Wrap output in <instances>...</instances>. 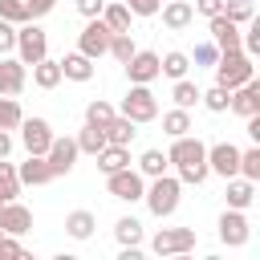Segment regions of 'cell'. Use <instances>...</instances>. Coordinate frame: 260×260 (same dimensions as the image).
<instances>
[{
  "mask_svg": "<svg viewBox=\"0 0 260 260\" xmlns=\"http://www.w3.org/2000/svg\"><path fill=\"white\" fill-rule=\"evenodd\" d=\"M167 162H175V167H179V183H191V187H199V183L211 175V171H207V146H203L195 134L171 138Z\"/></svg>",
  "mask_w": 260,
  "mask_h": 260,
  "instance_id": "obj_1",
  "label": "cell"
},
{
  "mask_svg": "<svg viewBox=\"0 0 260 260\" xmlns=\"http://www.w3.org/2000/svg\"><path fill=\"white\" fill-rule=\"evenodd\" d=\"M142 199H146L150 215H158V219L175 215V211H179V199H183V183H179V175H167V171L154 175L150 187L142 191Z\"/></svg>",
  "mask_w": 260,
  "mask_h": 260,
  "instance_id": "obj_2",
  "label": "cell"
},
{
  "mask_svg": "<svg viewBox=\"0 0 260 260\" xmlns=\"http://www.w3.org/2000/svg\"><path fill=\"white\" fill-rule=\"evenodd\" d=\"M211 69H215V85H223V89H236V85H244L248 77H256V61H252L244 49L219 53Z\"/></svg>",
  "mask_w": 260,
  "mask_h": 260,
  "instance_id": "obj_3",
  "label": "cell"
},
{
  "mask_svg": "<svg viewBox=\"0 0 260 260\" xmlns=\"http://www.w3.org/2000/svg\"><path fill=\"white\" fill-rule=\"evenodd\" d=\"M195 244H199L195 228H162L150 240V252L154 256H187V252H195Z\"/></svg>",
  "mask_w": 260,
  "mask_h": 260,
  "instance_id": "obj_4",
  "label": "cell"
},
{
  "mask_svg": "<svg viewBox=\"0 0 260 260\" xmlns=\"http://www.w3.org/2000/svg\"><path fill=\"white\" fill-rule=\"evenodd\" d=\"M16 57H20L24 65H37L41 57H49V37H45V28H37L32 20L16 24Z\"/></svg>",
  "mask_w": 260,
  "mask_h": 260,
  "instance_id": "obj_5",
  "label": "cell"
},
{
  "mask_svg": "<svg viewBox=\"0 0 260 260\" xmlns=\"http://www.w3.org/2000/svg\"><path fill=\"white\" fill-rule=\"evenodd\" d=\"M122 114L138 126V122H154L158 118V98L150 93V85H130V93L122 98Z\"/></svg>",
  "mask_w": 260,
  "mask_h": 260,
  "instance_id": "obj_6",
  "label": "cell"
},
{
  "mask_svg": "<svg viewBox=\"0 0 260 260\" xmlns=\"http://www.w3.org/2000/svg\"><path fill=\"white\" fill-rule=\"evenodd\" d=\"M110 24L102 20V16H89L85 20V28H81V37H77V53H85L89 61H98V57H106V49H110Z\"/></svg>",
  "mask_w": 260,
  "mask_h": 260,
  "instance_id": "obj_7",
  "label": "cell"
},
{
  "mask_svg": "<svg viewBox=\"0 0 260 260\" xmlns=\"http://www.w3.org/2000/svg\"><path fill=\"white\" fill-rule=\"evenodd\" d=\"M106 191H110L114 199H122V203H138L142 191H146V179H142L134 167H122V171L106 175Z\"/></svg>",
  "mask_w": 260,
  "mask_h": 260,
  "instance_id": "obj_8",
  "label": "cell"
},
{
  "mask_svg": "<svg viewBox=\"0 0 260 260\" xmlns=\"http://www.w3.org/2000/svg\"><path fill=\"white\" fill-rule=\"evenodd\" d=\"M207 171L219 175V179L240 175V146H236V142H215V146H207Z\"/></svg>",
  "mask_w": 260,
  "mask_h": 260,
  "instance_id": "obj_9",
  "label": "cell"
},
{
  "mask_svg": "<svg viewBox=\"0 0 260 260\" xmlns=\"http://www.w3.org/2000/svg\"><path fill=\"white\" fill-rule=\"evenodd\" d=\"M248 236H252L248 215H244V211H236V207H228V211L219 215V244H228V248H244V244H248Z\"/></svg>",
  "mask_w": 260,
  "mask_h": 260,
  "instance_id": "obj_10",
  "label": "cell"
},
{
  "mask_svg": "<svg viewBox=\"0 0 260 260\" xmlns=\"http://www.w3.org/2000/svg\"><path fill=\"white\" fill-rule=\"evenodd\" d=\"M16 130H20V142H24L28 154H45L49 142H53V126H49L45 118H20Z\"/></svg>",
  "mask_w": 260,
  "mask_h": 260,
  "instance_id": "obj_11",
  "label": "cell"
},
{
  "mask_svg": "<svg viewBox=\"0 0 260 260\" xmlns=\"http://www.w3.org/2000/svg\"><path fill=\"white\" fill-rule=\"evenodd\" d=\"M45 162H49L53 179L69 175V171H73V162H77V142H73V138H57V134H53V142H49V150H45Z\"/></svg>",
  "mask_w": 260,
  "mask_h": 260,
  "instance_id": "obj_12",
  "label": "cell"
},
{
  "mask_svg": "<svg viewBox=\"0 0 260 260\" xmlns=\"http://www.w3.org/2000/svg\"><path fill=\"white\" fill-rule=\"evenodd\" d=\"M126 77H130V85H150L158 77V53L154 49H134V57L126 61Z\"/></svg>",
  "mask_w": 260,
  "mask_h": 260,
  "instance_id": "obj_13",
  "label": "cell"
},
{
  "mask_svg": "<svg viewBox=\"0 0 260 260\" xmlns=\"http://www.w3.org/2000/svg\"><path fill=\"white\" fill-rule=\"evenodd\" d=\"M207 28H211V41H215V49H219V53H232V49H240V37H244V28H240L236 20H228L223 12L207 16Z\"/></svg>",
  "mask_w": 260,
  "mask_h": 260,
  "instance_id": "obj_14",
  "label": "cell"
},
{
  "mask_svg": "<svg viewBox=\"0 0 260 260\" xmlns=\"http://www.w3.org/2000/svg\"><path fill=\"white\" fill-rule=\"evenodd\" d=\"M228 110H232V114H240V118L260 114V81H256V77H248L244 85H236V89H232V98H228Z\"/></svg>",
  "mask_w": 260,
  "mask_h": 260,
  "instance_id": "obj_15",
  "label": "cell"
},
{
  "mask_svg": "<svg viewBox=\"0 0 260 260\" xmlns=\"http://www.w3.org/2000/svg\"><path fill=\"white\" fill-rule=\"evenodd\" d=\"M24 81H28V65L20 57H4L0 61V93L4 98H16L24 89Z\"/></svg>",
  "mask_w": 260,
  "mask_h": 260,
  "instance_id": "obj_16",
  "label": "cell"
},
{
  "mask_svg": "<svg viewBox=\"0 0 260 260\" xmlns=\"http://www.w3.org/2000/svg\"><path fill=\"white\" fill-rule=\"evenodd\" d=\"M28 228H32V211H28L24 203H16V199L0 203V232H8V236H24Z\"/></svg>",
  "mask_w": 260,
  "mask_h": 260,
  "instance_id": "obj_17",
  "label": "cell"
},
{
  "mask_svg": "<svg viewBox=\"0 0 260 260\" xmlns=\"http://www.w3.org/2000/svg\"><path fill=\"white\" fill-rule=\"evenodd\" d=\"M16 175H20V187H41V183H53V171H49L45 154H28V158L16 167Z\"/></svg>",
  "mask_w": 260,
  "mask_h": 260,
  "instance_id": "obj_18",
  "label": "cell"
},
{
  "mask_svg": "<svg viewBox=\"0 0 260 260\" xmlns=\"http://www.w3.org/2000/svg\"><path fill=\"white\" fill-rule=\"evenodd\" d=\"M158 12H162V24H167L171 32H183V28L195 20V8H191L187 0H162Z\"/></svg>",
  "mask_w": 260,
  "mask_h": 260,
  "instance_id": "obj_19",
  "label": "cell"
},
{
  "mask_svg": "<svg viewBox=\"0 0 260 260\" xmlns=\"http://www.w3.org/2000/svg\"><path fill=\"white\" fill-rule=\"evenodd\" d=\"M252 199H256V183H252V179H244V175H232V179H228V207L248 211V207H252Z\"/></svg>",
  "mask_w": 260,
  "mask_h": 260,
  "instance_id": "obj_20",
  "label": "cell"
},
{
  "mask_svg": "<svg viewBox=\"0 0 260 260\" xmlns=\"http://www.w3.org/2000/svg\"><path fill=\"white\" fill-rule=\"evenodd\" d=\"M93 158H98V171H102V175H114V171L130 167V146H114V142H106Z\"/></svg>",
  "mask_w": 260,
  "mask_h": 260,
  "instance_id": "obj_21",
  "label": "cell"
},
{
  "mask_svg": "<svg viewBox=\"0 0 260 260\" xmlns=\"http://www.w3.org/2000/svg\"><path fill=\"white\" fill-rule=\"evenodd\" d=\"M57 65H61V77H69V81H89L93 77V61L85 53H65Z\"/></svg>",
  "mask_w": 260,
  "mask_h": 260,
  "instance_id": "obj_22",
  "label": "cell"
},
{
  "mask_svg": "<svg viewBox=\"0 0 260 260\" xmlns=\"http://www.w3.org/2000/svg\"><path fill=\"white\" fill-rule=\"evenodd\" d=\"M93 228H98V215L85 211V207H77V211L65 215V236H73V240H89Z\"/></svg>",
  "mask_w": 260,
  "mask_h": 260,
  "instance_id": "obj_23",
  "label": "cell"
},
{
  "mask_svg": "<svg viewBox=\"0 0 260 260\" xmlns=\"http://www.w3.org/2000/svg\"><path fill=\"white\" fill-rule=\"evenodd\" d=\"M102 130H106V142H114V146H130V142H134V134H138V130H134V122H130L126 114H114Z\"/></svg>",
  "mask_w": 260,
  "mask_h": 260,
  "instance_id": "obj_24",
  "label": "cell"
},
{
  "mask_svg": "<svg viewBox=\"0 0 260 260\" xmlns=\"http://www.w3.org/2000/svg\"><path fill=\"white\" fill-rule=\"evenodd\" d=\"M187 69H191V57H187V53H179V49H171V53H162V57H158V77L179 81V77H187Z\"/></svg>",
  "mask_w": 260,
  "mask_h": 260,
  "instance_id": "obj_25",
  "label": "cell"
},
{
  "mask_svg": "<svg viewBox=\"0 0 260 260\" xmlns=\"http://www.w3.org/2000/svg\"><path fill=\"white\" fill-rule=\"evenodd\" d=\"M32 85H37V89H57V85H61V65H57L53 57H41V61L32 65Z\"/></svg>",
  "mask_w": 260,
  "mask_h": 260,
  "instance_id": "obj_26",
  "label": "cell"
},
{
  "mask_svg": "<svg viewBox=\"0 0 260 260\" xmlns=\"http://www.w3.org/2000/svg\"><path fill=\"white\" fill-rule=\"evenodd\" d=\"M73 142H77V154H98V150L106 146V130H102V126H93V122H85V126L77 130V138H73Z\"/></svg>",
  "mask_w": 260,
  "mask_h": 260,
  "instance_id": "obj_27",
  "label": "cell"
},
{
  "mask_svg": "<svg viewBox=\"0 0 260 260\" xmlns=\"http://www.w3.org/2000/svg\"><path fill=\"white\" fill-rule=\"evenodd\" d=\"M102 20L110 24V32H130V8H126L122 0H106Z\"/></svg>",
  "mask_w": 260,
  "mask_h": 260,
  "instance_id": "obj_28",
  "label": "cell"
},
{
  "mask_svg": "<svg viewBox=\"0 0 260 260\" xmlns=\"http://www.w3.org/2000/svg\"><path fill=\"white\" fill-rule=\"evenodd\" d=\"M114 240H118L122 248H138V244H142V223H138L134 215H122V219L114 223Z\"/></svg>",
  "mask_w": 260,
  "mask_h": 260,
  "instance_id": "obj_29",
  "label": "cell"
},
{
  "mask_svg": "<svg viewBox=\"0 0 260 260\" xmlns=\"http://www.w3.org/2000/svg\"><path fill=\"white\" fill-rule=\"evenodd\" d=\"M162 134L167 138H179V134H191V110H167L162 114Z\"/></svg>",
  "mask_w": 260,
  "mask_h": 260,
  "instance_id": "obj_30",
  "label": "cell"
},
{
  "mask_svg": "<svg viewBox=\"0 0 260 260\" xmlns=\"http://www.w3.org/2000/svg\"><path fill=\"white\" fill-rule=\"evenodd\" d=\"M199 93H203V89H199L195 81L179 77V81H175V89H171V102H175L179 110H191V106H199Z\"/></svg>",
  "mask_w": 260,
  "mask_h": 260,
  "instance_id": "obj_31",
  "label": "cell"
},
{
  "mask_svg": "<svg viewBox=\"0 0 260 260\" xmlns=\"http://www.w3.org/2000/svg\"><path fill=\"white\" fill-rule=\"evenodd\" d=\"M16 195H20V175H16V167L8 158H0V203H8Z\"/></svg>",
  "mask_w": 260,
  "mask_h": 260,
  "instance_id": "obj_32",
  "label": "cell"
},
{
  "mask_svg": "<svg viewBox=\"0 0 260 260\" xmlns=\"http://www.w3.org/2000/svg\"><path fill=\"white\" fill-rule=\"evenodd\" d=\"M171 162H167V154L162 150H142V158H138V175L142 179H154V175H162Z\"/></svg>",
  "mask_w": 260,
  "mask_h": 260,
  "instance_id": "obj_33",
  "label": "cell"
},
{
  "mask_svg": "<svg viewBox=\"0 0 260 260\" xmlns=\"http://www.w3.org/2000/svg\"><path fill=\"white\" fill-rule=\"evenodd\" d=\"M134 49H138V45H134V37H130V32H114V37H110V49H106V53H110L114 61H122V65H126V61L134 57Z\"/></svg>",
  "mask_w": 260,
  "mask_h": 260,
  "instance_id": "obj_34",
  "label": "cell"
},
{
  "mask_svg": "<svg viewBox=\"0 0 260 260\" xmlns=\"http://www.w3.org/2000/svg\"><path fill=\"white\" fill-rule=\"evenodd\" d=\"M20 118H24L20 102H16V98H4V93H0V130H16V126H20Z\"/></svg>",
  "mask_w": 260,
  "mask_h": 260,
  "instance_id": "obj_35",
  "label": "cell"
},
{
  "mask_svg": "<svg viewBox=\"0 0 260 260\" xmlns=\"http://www.w3.org/2000/svg\"><path fill=\"white\" fill-rule=\"evenodd\" d=\"M114 114H118V110H114V106H110L106 98H93V102L85 106V122H93V126H106V122H110Z\"/></svg>",
  "mask_w": 260,
  "mask_h": 260,
  "instance_id": "obj_36",
  "label": "cell"
},
{
  "mask_svg": "<svg viewBox=\"0 0 260 260\" xmlns=\"http://www.w3.org/2000/svg\"><path fill=\"white\" fill-rule=\"evenodd\" d=\"M240 175H244V179H252V183H260V146L240 150Z\"/></svg>",
  "mask_w": 260,
  "mask_h": 260,
  "instance_id": "obj_37",
  "label": "cell"
},
{
  "mask_svg": "<svg viewBox=\"0 0 260 260\" xmlns=\"http://www.w3.org/2000/svg\"><path fill=\"white\" fill-rule=\"evenodd\" d=\"M228 98H232V89H223V85H211L207 93H199V102H203L211 114H223V110H228Z\"/></svg>",
  "mask_w": 260,
  "mask_h": 260,
  "instance_id": "obj_38",
  "label": "cell"
},
{
  "mask_svg": "<svg viewBox=\"0 0 260 260\" xmlns=\"http://www.w3.org/2000/svg\"><path fill=\"white\" fill-rule=\"evenodd\" d=\"M223 16L236 20V24H248L252 20V0H223Z\"/></svg>",
  "mask_w": 260,
  "mask_h": 260,
  "instance_id": "obj_39",
  "label": "cell"
},
{
  "mask_svg": "<svg viewBox=\"0 0 260 260\" xmlns=\"http://www.w3.org/2000/svg\"><path fill=\"white\" fill-rule=\"evenodd\" d=\"M187 57H191V65L211 69V65H215V57H219V49H215V41H203V45H195V53H187Z\"/></svg>",
  "mask_w": 260,
  "mask_h": 260,
  "instance_id": "obj_40",
  "label": "cell"
},
{
  "mask_svg": "<svg viewBox=\"0 0 260 260\" xmlns=\"http://www.w3.org/2000/svg\"><path fill=\"white\" fill-rule=\"evenodd\" d=\"M0 20H8V24H24V20H28L24 0H0Z\"/></svg>",
  "mask_w": 260,
  "mask_h": 260,
  "instance_id": "obj_41",
  "label": "cell"
},
{
  "mask_svg": "<svg viewBox=\"0 0 260 260\" xmlns=\"http://www.w3.org/2000/svg\"><path fill=\"white\" fill-rule=\"evenodd\" d=\"M122 4L130 8V16H154L162 0H122Z\"/></svg>",
  "mask_w": 260,
  "mask_h": 260,
  "instance_id": "obj_42",
  "label": "cell"
},
{
  "mask_svg": "<svg viewBox=\"0 0 260 260\" xmlns=\"http://www.w3.org/2000/svg\"><path fill=\"white\" fill-rule=\"evenodd\" d=\"M57 8V0H24V12H28V20H37V16H49Z\"/></svg>",
  "mask_w": 260,
  "mask_h": 260,
  "instance_id": "obj_43",
  "label": "cell"
},
{
  "mask_svg": "<svg viewBox=\"0 0 260 260\" xmlns=\"http://www.w3.org/2000/svg\"><path fill=\"white\" fill-rule=\"evenodd\" d=\"M16 49V24L0 20V53H12Z\"/></svg>",
  "mask_w": 260,
  "mask_h": 260,
  "instance_id": "obj_44",
  "label": "cell"
},
{
  "mask_svg": "<svg viewBox=\"0 0 260 260\" xmlns=\"http://www.w3.org/2000/svg\"><path fill=\"white\" fill-rule=\"evenodd\" d=\"M102 8H106V0H77V12L89 20V16H102Z\"/></svg>",
  "mask_w": 260,
  "mask_h": 260,
  "instance_id": "obj_45",
  "label": "cell"
},
{
  "mask_svg": "<svg viewBox=\"0 0 260 260\" xmlns=\"http://www.w3.org/2000/svg\"><path fill=\"white\" fill-rule=\"evenodd\" d=\"M195 12L199 16H215V12H223V0H195Z\"/></svg>",
  "mask_w": 260,
  "mask_h": 260,
  "instance_id": "obj_46",
  "label": "cell"
},
{
  "mask_svg": "<svg viewBox=\"0 0 260 260\" xmlns=\"http://www.w3.org/2000/svg\"><path fill=\"white\" fill-rule=\"evenodd\" d=\"M8 154H12V134L0 130V158H8Z\"/></svg>",
  "mask_w": 260,
  "mask_h": 260,
  "instance_id": "obj_47",
  "label": "cell"
}]
</instances>
